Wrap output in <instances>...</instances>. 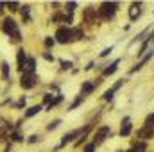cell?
I'll list each match as a JSON object with an SVG mask.
<instances>
[{
	"instance_id": "6da1fadb",
	"label": "cell",
	"mask_w": 154,
	"mask_h": 152,
	"mask_svg": "<svg viewBox=\"0 0 154 152\" xmlns=\"http://www.w3.org/2000/svg\"><path fill=\"white\" fill-rule=\"evenodd\" d=\"M2 32L7 36V38H11L13 43H20L22 41V32H20V25H18V22L13 18V16H9V14H5L4 18H2Z\"/></svg>"
},
{
	"instance_id": "7a4b0ae2",
	"label": "cell",
	"mask_w": 154,
	"mask_h": 152,
	"mask_svg": "<svg viewBox=\"0 0 154 152\" xmlns=\"http://www.w3.org/2000/svg\"><path fill=\"white\" fill-rule=\"evenodd\" d=\"M118 7H120L118 2H102L100 7H99V11H97V13H99V18L104 20V22H111V20H115Z\"/></svg>"
},
{
	"instance_id": "3957f363",
	"label": "cell",
	"mask_w": 154,
	"mask_h": 152,
	"mask_svg": "<svg viewBox=\"0 0 154 152\" xmlns=\"http://www.w3.org/2000/svg\"><path fill=\"white\" fill-rule=\"evenodd\" d=\"M54 39H56V43H59V45H70V43H74V39H72V29L66 27V25H59V27L56 29Z\"/></svg>"
},
{
	"instance_id": "277c9868",
	"label": "cell",
	"mask_w": 154,
	"mask_h": 152,
	"mask_svg": "<svg viewBox=\"0 0 154 152\" xmlns=\"http://www.w3.org/2000/svg\"><path fill=\"white\" fill-rule=\"evenodd\" d=\"M38 84H39V77L36 74H29V72L20 74V88L22 90H32Z\"/></svg>"
},
{
	"instance_id": "5b68a950",
	"label": "cell",
	"mask_w": 154,
	"mask_h": 152,
	"mask_svg": "<svg viewBox=\"0 0 154 152\" xmlns=\"http://www.w3.org/2000/svg\"><path fill=\"white\" fill-rule=\"evenodd\" d=\"M111 136V125H100L97 131H95V134H93V143L99 147V145H102L108 138Z\"/></svg>"
},
{
	"instance_id": "8992f818",
	"label": "cell",
	"mask_w": 154,
	"mask_h": 152,
	"mask_svg": "<svg viewBox=\"0 0 154 152\" xmlns=\"http://www.w3.org/2000/svg\"><path fill=\"white\" fill-rule=\"evenodd\" d=\"M152 57H154V48H151V50H149V52H147L143 57H140V61H138V63H136V65H134L131 70H129V75H133V74L140 72V70H142V68H143V66H145V65H147L151 59H152Z\"/></svg>"
},
{
	"instance_id": "52a82bcc",
	"label": "cell",
	"mask_w": 154,
	"mask_h": 152,
	"mask_svg": "<svg viewBox=\"0 0 154 152\" xmlns=\"http://www.w3.org/2000/svg\"><path fill=\"white\" fill-rule=\"evenodd\" d=\"M27 50L23 48V47H20L18 50H16V68H18V72L20 74H23V70H25V63H27Z\"/></svg>"
},
{
	"instance_id": "ba28073f",
	"label": "cell",
	"mask_w": 154,
	"mask_h": 152,
	"mask_svg": "<svg viewBox=\"0 0 154 152\" xmlns=\"http://www.w3.org/2000/svg\"><path fill=\"white\" fill-rule=\"evenodd\" d=\"M97 18H99V13H97L93 7H86V9H82V22H84V23L93 25Z\"/></svg>"
},
{
	"instance_id": "9c48e42d",
	"label": "cell",
	"mask_w": 154,
	"mask_h": 152,
	"mask_svg": "<svg viewBox=\"0 0 154 152\" xmlns=\"http://www.w3.org/2000/svg\"><path fill=\"white\" fill-rule=\"evenodd\" d=\"M131 132H133V123H131V118H129V116H124V118H122L120 131H118V136H120V138H127Z\"/></svg>"
},
{
	"instance_id": "30bf717a",
	"label": "cell",
	"mask_w": 154,
	"mask_h": 152,
	"mask_svg": "<svg viewBox=\"0 0 154 152\" xmlns=\"http://www.w3.org/2000/svg\"><path fill=\"white\" fill-rule=\"evenodd\" d=\"M95 81H84L82 84H81V91H79V97H82V99H86L88 95H91L93 91H95Z\"/></svg>"
},
{
	"instance_id": "8fae6325",
	"label": "cell",
	"mask_w": 154,
	"mask_h": 152,
	"mask_svg": "<svg viewBox=\"0 0 154 152\" xmlns=\"http://www.w3.org/2000/svg\"><path fill=\"white\" fill-rule=\"evenodd\" d=\"M81 134V129H75V131H70V132H66V134H63L61 136V143L57 145L59 149H63V147H66V145H70L74 140H75V136Z\"/></svg>"
},
{
	"instance_id": "7c38bea8",
	"label": "cell",
	"mask_w": 154,
	"mask_h": 152,
	"mask_svg": "<svg viewBox=\"0 0 154 152\" xmlns=\"http://www.w3.org/2000/svg\"><path fill=\"white\" fill-rule=\"evenodd\" d=\"M142 7H143L142 2H133L131 4V9H129V20L131 22H136L142 16Z\"/></svg>"
},
{
	"instance_id": "4fadbf2b",
	"label": "cell",
	"mask_w": 154,
	"mask_h": 152,
	"mask_svg": "<svg viewBox=\"0 0 154 152\" xmlns=\"http://www.w3.org/2000/svg\"><path fill=\"white\" fill-rule=\"evenodd\" d=\"M31 5L29 4H25V5H22L20 7V16H22V23L23 25H29L31 22H32V14H31Z\"/></svg>"
},
{
	"instance_id": "5bb4252c",
	"label": "cell",
	"mask_w": 154,
	"mask_h": 152,
	"mask_svg": "<svg viewBox=\"0 0 154 152\" xmlns=\"http://www.w3.org/2000/svg\"><path fill=\"white\" fill-rule=\"evenodd\" d=\"M136 136L140 138V141H147V140H152L154 138V131L152 129H147V127H142L136 131Z\"/></svg>"
},
{
	"instance_id": "9a60e30c",
	"label": "cell",
	"mask_w": 154,
	"mask_h": 152,
	"mask_svg": "<svg viewBox=\"0 0 154 152\" xmlns=\"http://www.w3.org/2000/svg\"><path fill=\"white\" fill-rule=\"evenodd\" d=\"M122 63V59H115L111 65H108V66H104L102 68V77H109V75H113L116 70H118V65Z\"/></svg>"
},
{
	"instance_id": "2e32d148",
	"label": "cell",
	"mask_w": 154,
	"mask_h": 152,
	"mask_svg": "<svg viewBox=\"0 0 154 152\" xmlns=\"http://www.w3.org/2000/svg\"><path fill=\"white\" fill-rule=\"evenodd\" d=\"M41 109H43V106H41V104H34V106L27 108V109H25V113H23V120H29V118H32V116L39 114V113H41Z\"/></svg>"
},
{
	"instance_id": "e0dca14e",
	"label": "cell",
	"mask_w": 154,
	"mask_h": 152,
	"mask_svg": "<svg viewBox=\"0 0 154 152\" xmlns=\"http://www.w3.org/2000/svg\"><path fill=\"white\" fill-rule=\"evenodd\" d=\"M0 72H2V81L4 82H9L11 81V65H9V61H2Z\"/></svg>"
},
{
	"instance_id": "ac0fdd59",
	"label": "cell",
	"mask_w": 154,
	"mask_h": 152,
	"mask_svg": "<svg viewBox=\"0 0 154 152\" xmlns=\"http://www.w3.org/2000/svg\"><path fill=\"white\" fill-rule=\"evenodd\" d=\"M9 138H11L13 143H23L25 141V134H23L22 129H13L11 134H9Z\"/></svg>"
},
{
	"instance_id": "d6986e66",
	"label": "cell",
	"mask_w": 154,
	"mask_h": 152,
	"mask_svg": "<svg viewBox=\"0 0 154 152\" xmlns=\"http://www.w3.org/2000/svg\"><path fill=\"white\" fill-rule=\"evenodd\" d=\"M63 100H65V95H63V93H56V95H54V100L50 102V106H47V109H45V111H52V109H54V108H57Z\"/></svg>"
},
{
	"instance_id": "ffe728a7",
	"label": "cell",
	"mask_w": 154,
	"mask_h": 152,
	"mask_svg": "<svg viewBox=\"0 0 154 152\" xmlns=\"http://www.w3.org/2000/svg\"><path fill=\"white\" fill-rule=\"evenodd\" d=\"M36 57H27V63H25V70L23 72H29V74H36Z\"/></svg>"
},
{
	"instance_id": "44dd1931",
	"label": "cell",
	"mask_w": 154,
	"mask_h": 152,
	"mask_svg": "<svg viewBox=\"0 0 154 152\" xmlns=\"http://www.w3.org/2000/svg\"><path fill=\"white\" fill-rule=\"evenodd\" d=\"M147 149H149L147 141H140V140H138V143H134V145L131 147V152H147Z\"/></svg>"
},
{
	"instance_id": "7402d4cb",
	"label": "cell",
	"mask_w": 154,
	"mask_h": 152,
	"mask_svg": "<svg viewBox=\"0 0 154 152\" xmlns=\"http://www.w3.org/2000/svg\"><path fill=\"white\" fill-rule=\"evenodd\" d=\"M72 39H74V41L84 39V31H82L81 27H74V29H72Z\"/></svg>"
},
{
	"instance_id": "603a6c76",
	"label": "cell",
	"mask_w": 154,
	"mask_h": 152,
	"mask_svg": "<svg viewBox=\"0 0 154 152\" xmlns=\"http://www.w3.org/2000/svg\"><path fill=\"white\" fill-rule=\"evenodd\" d=\"M63 7H65V9H63L65 13H72V14H74L77 11V7H79V4H77V2H66V4H63Z\"/></svg>"
},
{
	"instance_id": "cb8c5ba5",
	"label": "cell",
	"mask_w": 154,
	"mask_h": 152,
	"mask_svg": "<svg viewBox=\"0 0 154 152\" xmlns=\"http://www.w3.org/2000/svg\"><path fill=\"white\" fill-rule=\"evenodd\" d=\"M20 7H22L20 2H5V9L9 13H16V11H20Z\"/></svg>"
},
{
	"instance_id": "d4e9b609",
	"label": "cell",
	"mask_w": 154,
	"mask_h": 152,
	"mask_svg": "<svg viewBox=\"0 0 154 152\" xmlns=\"http://www.w3.org/2000/svg\"><path fill=\"white\" fill-rule=\"evenodd\" d=\"M149 31H151V25H149V27H145L142 32H138V34L134 36V39H133V43H136V41H143V39L149 36Z\"/></svg>"
},
{
	"instance_id": "484cf974",
	"label": "cell",
	"mask_w": 154,
	"mask_h": 152,
	"mask_svg": "<svg viewBox=\"0 0 154 152\" xmlns=\"http://www.w3.org/2000/svg\"><path fill=\"white\" fill-rule=\"evenodd\" d=\"M142 127H147V129H152L154 131V113H149L143 120V125Z\"/></svg>"
},
{
	"instance_id": "4316f807",
	"label": "cell",
	"mask_w": 154,
	"mask_h": 152,
	"mask_svg": "<svg viewBox=\"0 0 154 152\" xmlns=\"http://www.w3.org/2000/svg\"><path fill=\"white\" fill-rule=\"evenodd\" d=\"M59 65H61V70L65 72V70H72L74 61H72V59H59Z\"/></svg>"
},
{
	"instance_id": "83f0119b",
	"label": "cell",
	"mask_w": 154,
	"mask_h": 152,
	"mask_svg": "<svg viewBox=\"0 0 154 152\" xmlns=\"http://www.w3.org/2000/svg\"><path fill=\"white\" fill-rule=\"evenodd\" d=\"M113 99H115V91H113L111 88L102 93V100H104V102H113Z\"/></svg>"
},
{
	"instance_id": "f1b7e54d",
	"label": "cell",
	"mask_w": 154,
	"mask_h": 152,
	"mask_svg": "<svg viewBox=\"0 0 154 152\" xmlns=\"http://www.w3.org/2000/svg\"><path fill=\"white\" fill-rule=\"evenodd\" d=\"M54 100V93H50V91H47V93H43V99H41V106H50V102Z\"/></svg>"
},
{
	"instance_id": "f546056e",
	"label": "cell",
	"mask_w": 154,
	"mask_h": 152,
	"mask_svg": "<svg viewBox=\"0 0 154 152\" xmlns=\"http://www.w3.org/2000/svg\"><path fill=\"white\" fill-rule=\"evenodd\" d=\"M54 45H56V39L52 38V36H45V38H43V47H45L48 52H50V48H52Z\"/></svg>"
},
{
	"instance_id": "4dcf8cb0",
	"label": "cell",
	"mask_w": 154,
	"mask_h": 152,
	"mask_svg": "<svg viewBox=\"0 0 154 152\" xmlns=\"http://www.w3.org/2000/svg\"><path fill=\"white\" fill-rule=\"evenodd\" d=\"M82 102H84V99H82V97H79V95H77L75 99H74V102H72V104H70V106H68V111H74V109H77V108H79V106H81V104H82Z\"/></svg>"
},
{
	"instance_id": "1f68e13d",
	"label": "cell",
	"mask_w": 154,
	"mask_h": 152,
	"mask_svg": "<svg viewBox=\"0 0 154 152\" xmlns=\"http://www.w3.org/2000/svg\"><path fill=\"white\" fill-rule=\"evenodd\" d=\"M61 123H63V120H61V118H56V120H52V122L47 125V131H56Z\"/></svg>"
},
{
	"instance_id": "d6a6232c",
	"label": "cell",
	"mask_w": 154,
	"mask_h": 152,
	"mask_svg": "<svg viewBox=\"0 0 154 152\" xmlns=\"http://www.w3.org/2000/svg\"><path fill=\"white\" fill-rule=\"evenodd\" d=\"M25 104H27V97H23V95H22V97L18 99V102L14 104V109H16V111H20L22 108H25Z\"/></svg>"
},
{
	"instance_id": "836d02e7",
	"label": "cell",
	"mask_w": 154,
	"mask_h": 152,
	"mask_svg": "<svg viewBox=\"0 0 154 152\" xmlns=\"http://www.w3.org/2000/svg\"><path fill=\"white\" fill-rule=\"evenodd\" d=\"M113 50H115V47H113V45H111V47H106V48H104V50L99 54V57H100V59H104V57L111 56V52H113Z\"/></svg>"
},
{
	"instance_id": "e575fe53",
	"label": "cell",
	"mask_w": 154,
	"mask_h": 152,
	"mask_svg": "<svg viewBox=\"0 0 154 152\" xmlns=\"http://www.w3.org/2000/svg\"><path fill=\"white\" fill-rule=\"evenodd\" d=\"M125 82H127V79H118V81H116L115 84H113V86H111V90H113V91H118V90H120V88H122V86H124V84H125Z\"/></svg>"
},
{
	"instance_id": "d590c367",
	"label": "cell",
	"mask_w": 154,
	"mask_h": 152,
	"mask_svg": "<svg viewBox=\"0 0 154 152\" xmlns=\"http://www.w3.org/2000/svg\"><path fill=\"white\" fill-rule=\"evenodd\" d=\"M39 140H41V136H39V134H31V136H29L25 141H27L29 145H34V143H38Z\"/></svg>"
},
{
	"instance_id": "8d00e7d4",
	"label": "cell",
	"mask_w": 154,
	"mask_h": 152,
	"mask_svg": "<svg viewBox=\"0 0 154 152\" xmlns=\"http://www.w3.org/2000/svg\"><path fill=\"white\" fill-rule=\"evenodd\" d=\"M95 150H97V145H95L93 141L86 143V145H84V149H82V152H95Z\"/></svg>"
},
{
	"instance_id": "74e56055",
	"label": "cell",
	"mask_w": 154,
	"mask_h": 152,
	"mask_svg": "<svg viewBox=\"0 0 154 152\" xmlns=\"http://www.w3.org/2000/svg\"><path fill=\"white\" fill-rule=\"evenodd\" d=\"M43 59H45L47 63H54V61H56V57H54V54H50L48 50H47V52H43Z\"/></svg>"
},
{
	"instance_id": "f35d334b",
	"label": "cell",
	"mask_w": 154,
	"mask_h": 152,
	"mask_svg": "<svg viewBox=\"0 0 154 152\" xmlns=\"http://www.w3.org/2000/svg\"><path fill=\"white\" fill-rule=\"evenodd\" d=\"M93 66H95V61H90V63L84 66V70H86V72H90V70H93Z\"/></svg>"
},
{
	"instance_id": "ab89813d",
	"label": "cell",
	"mask_w": 154,
	"mask_h": 152,
	"mask_svg": "<svg viewBox=\"0 0 154 152\" xmlns=\"http://www.w3.org/2000/svg\"><path fill=\"white\" fill-rule=\"evenodd\" d=\"M5 11H7V9H5V2H0V14L5 16Z\"/></svg>"
},
{
	"instance_id": "60d3db41",
	"label": "cell",
	"mask_w": 154,
	"mask_h": 152,
	"mask_svg": "<svg viewBox=\"0 0 154 152\" xmlns=\"http://www.w3.org/2000/svg\"><path fill=\"white\" fill-rule=\"evenodd\" d=\"M147 39H149L151 43H154V31H152V32H149V36H147Z\"/></svg>"
},
{
	"instance_id": "b9f144b4",
	"label": "cell",
	"mask_w": 154,
	"mask_h": 152,
	"mask_svg": "<svg viewBox=\"0 0 154 152\" xmlns=\"http://www.w3.org/2000/svg\"><path fill=\"white\" fill-rule=\"evenodd\" d=\"M50 5H52V7H61V5H63V4H61V2H52V4H50Z\"/></svg>"
},
{
	"instance_id": "7bdbcfd3",
	"label": "cell",
	"mask_w": 154,
	"mask_h": 152,
	"mask_svg": "<svg viewBox=\"0 0 154 152\" xmlns=\"http://www.w3.org/2000/svg\"><path fill=\"white\" fill-rule=\"evenodd\" d=\"M7 104H11V97H7V99L2 102V106H7Z\"/></svg>"
},
{
	"instance_id": "ee69618b",
	"label": "cell",
	"mask_w": 154,
	"mask_h": 152,
	"mask_svg": "<svg viewBox=\"0 0 154 152\" xmlns=\"http://www.w3.org/2000/svg\"><path fill=\"white\" fill-rule=\"evenodd\" d=\"M11 149H13V145L9 143V145H7V147H5V149H4V150H2V152H11Z\"/></svg>"
}]
</instances>
